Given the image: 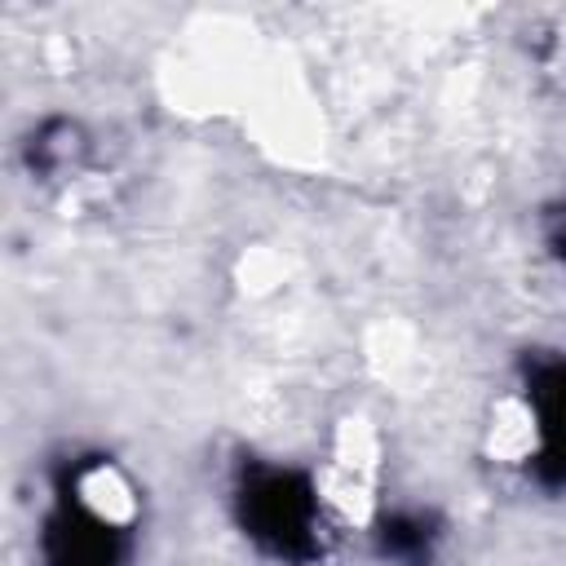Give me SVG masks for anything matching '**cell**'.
Instances as JSON below:
<instances>
[{
  "instance_id": "1",
  "label": "cell",
  "mask_w": 566,
  "mask_h": 566,
  "mask_svg": "<svg viewBox=\"0 0 566 566\" xmlns=\"http://www.w3.org/2000/svg\"><path fill=\"white\" fill-rule=\"evenodd\" d=\"M248 517H252V535L270 539L279 553H301L310 544L314 504H310V495L296 478L265 473L248 491Z\"/></svg>"
},
{
  "instance_id": "2",
  "label": "cell",
  "mask_w": 566,
  "mask_h": 566,
  "mask_svg": "<svg viewBox=\"0 0 566 566\" xmlns=\"http://www.w3.org/2000/svg\"><path fill=\"white\" fill-rule=\"evenodd\" d=\"M535 411H539V438L548 460L566 473V367L553 363L535 380Z\"/></svg>"
}]
</instances>
